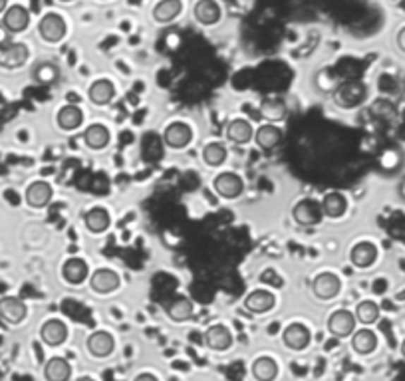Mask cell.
<instances>
[{
  "instance_id": "cell-1",
  "label": "cell",
  "mask_w": 405,
  "mask_h": 381,
  "mask_svg": "<svg viewBox=\"0 0 405 381\" xmlns=\"http://www.w3.org/2000/svg\"><path fill=\"white\" fill-rule=\"evenodd\" d=\"M365 95H368V87L358 80H350L338 85V90L334 92V102L338 107L350 109V107L360 106L365 99Z\"/></svg>"
},
{
  "instance_id": "cell-2",
  "label": "cell",
  "mask_w": 405,
  "mask_h": 381,
  "mask_svg": "<svg viewBox=\"0 0 405 381\" xmlns=\"http://www.w3.org/2000/svg\"><path fill=\"white\" fill-rule=\"evenodd\" d=\"M38 34L46 42H60L66 36V22L60 14H46L42 20L38 22Z\"/></svg>"
},
{
  "instance_id": "cell-3",
  "label": "cell",
  "mask_w": 405,
  "mask_h": 381,
  "mask_svg": "<svg viewBox=\"0 0 405 381\" xmlns=\"http://www.w3.org/2000/svg\"><path fill=\"white\" fill-rule=\"evenodd\" d=\"M292 217H294V221L302 224V226L318 224L322 219V205H318L314 199H302V201L294 205Z\"/></svg>"
},
{
  "instance_id": "cell-4",
  "label": "cell",
  "mask_w": 405,
  "mask_h": 381,
  "mask_svg": "<svg viewBox=\"0 0 405 381\" xmlns=\"http://www.w3.org/2000/svg\"><path fill=\"white\" fill-rule=\"evenodd\" d=\"M356 329V316L348 310H336L328 318V332L336 338H348Z\"/></svg>"
},
{
  "instance_id": "cell-5",
  "label": "cell",
  "mask_w": 405,
  "mask_h": 381,
  "mask_svg": "<svg viewBox=\"0 0 405 381\" xmlns=\"http://www.w3.org/2000/svg\"><path fill=\"white\" fill-rule=\"evenodd\" d=\"M213 187L217 190V195H221L224 199H236L243 195V179L235 175V173H221L217 179L213 181Z\"/></svg>"
},
{
  "instance_id": "cell-6",
  "label": "cell",
  "mask_w": 405,
  "mask_h": 381,
  "mask_svg": "<svg viewBox=\"0 0 405 381\" xmlns=\"http://www.w3.org/2000/svg\"><path fill=\"white\" fill-rule=\"evenodd\" d=\"M340 278L334 274V272H322V274L314 278L312 290H314V294L320 298V300H330V298H334L340 292Z\"/></svg>"
},
{
  "instance_id": "cell-7",
  "label": "cell",
  "mask_w": 405,
  "mask_h": 381,
  "mask_svg": "<svg viewBox=\"0 0 405 381\" xmlns=\"http://www.w3.org/2000/svg\"><path fill=\"white\" fill-rule=\"evenodd\" d=\"M30 24V12L26 11L20 4H12L4 11V18H2V26L8 32H22L26 30V26Z\"/></svg>"
},
{
  "instance_id": "cell-8",
  "label": "cell",
  "mask_w": 405,
  "mask_h": 381,
  "mask_svg": "<svg viewBox=\"0 0 405 381\" xmlns=\"http://www.w3.org/2000/svg\"><path fill=\"white\" fill-rule=\"evenodd\" d=\"M191 135V127L187 126V123H181V121H175V123L167 126L165 133H163V141L171 149H183L189 145Z\"/></svg>"
},
{
  "instance_id": "cell-9",
  "label": "cell",
  "mask_w": 405,
  "mask_h": 381,
  "mask_svg": "<svg viewBox=\"0 0 405 381\" xmlns=\"http://www.w3.org/2000/svg\"><path fill=\"white\" fill-rule=\"evenodd\" d=\"M26 304L22 302L20 298L6 296L0 298V318L8 324H20L22 320L26 318Z\"/></svg>"
},
{
  "instance_id": "cell-10",
  "label": "cell",
  "mask_w": 405,
  "mask_h": 381,
  "mask_svg": "<svg viewBox=\"0 0 405 381\" xmlns=\"http://www.w3.org/2000/svg\"><path fill=\"white\" fill-rule=\"evenodd\" d=\"M90 286H92V290H96L99 294H109V292L119 288V276L114 270L99 268L90 278Z\"/></svg>"
},
{
  "instance_id": "cell-11",
  "label": "cell",
  "mask_w": 405,
  "mask_h": 381,
  "mask_svg": "<svg viewBox=\"0 0 405 381\" xmlns=\"http://www.w3.org/2000/svg\"><path fill=\"white\" fill-rule=\"evenodd\" d=\"M40 338L48 346H60L68 338V328L62 320H48L40 328Z\"/></svg>"
},
{
  "instance_id": "cell-12",
  "label": "cell",
  "mask_w": 405,
  "mask_h": 381,
  "mask_svg": "<svg viewBox=\"0 0 405 381\" xmlns=\"http://www.w3.org/2000/svg\"><path fill=\"white\" fill-rule=\"evenodd\" d=\"M205 341H207V346L213 349V351H224V349H229L233 346V336H231L229 328H224L221 324H214V326L207 329Z\"/></svg>"
},
{
  "instance_id": "cell-13",
  "label": "cell",
  "mask_w": 405,
  "mask_h": 381,
  "mask_svg": "<svg viewBox=\"0 0 405 381\" xmlns=\"http://www.w3.org/2000/svg\"><path fill=\"white\" fill-rule=\"evenodd\" d=\"M282 339H284L286 348L300 351V349H304L310 344V332L304 324H290V326L284 329Z\"/></svg>"
},
{
  "instance_id": "cell-14",
  "label": "cell",
  "mask_w": 405,
  "mask_h": 381,
  "mask_svg": "<svg viewBox=\"0 0 405 381\" xmlns=\"http://www.w3.org/2000/svg\"><path fill=\"white\" fill-rule=\"evenodd\" d=\"M52 199V187L46 181H34L26 189V202L34 209H42Z\"/></svg>"
},
{
  "instance_id": "cell-15",
  "label": "cell",
  "mask_w": 405,
  "mask_h": 381,
  "mask_svg": "<svg viewBox=\"0 0 405 381\" xmlns=\"http://www.w3.org/2000/svg\"><path fill=\"white\" fill-rule=\"evenodd\" d=\"M85 346H87V351L92 353V356H96V358H106L109 356L111 351H114V338H111V334H107V332H96V334H92L87 341H85Z\"/></svg>"
},
{
  "instance_id": "cell-16",
  "label": "cell",
  "mask_w": 405,
  "mask_h": 381,
  "mask_svg": "<svg viewBox=\"0 0 405 381\" xmlns=\"http://www.w3.org/2000/svg\"><path fill=\"white\" fill-rule=\"evenodd\" d=\"M28 48L24 44H11L0 52V66L4 68H20L28 60Z\"/></svg>"
},
{
  "instance_id": "cell-17",
  "label": "cell",
  "mask_w": 405,
  "mask_h": 381,
  "mask_svg": "<svg viewBox=\"0 0 405 381\" xmlns=\"http://www.w3.org/2000/svg\"><path fill=\"white\" fill-rule=\"evenodd\" d=\"M350 258H352L353 266L370 268L377 260V248H375V244L363 241V243H358L353 246L352 253H350Z\"/></svg>"
},
{
  "instance_id": "cell-18",
  "label": "cell",
  "mask_w": 405,
  "mask_h": 381,
  "mask_svg": "<svg viewBox=\"0 0 405 381\" xmlns=\"http://www.w3.org/2000/svg\"><path fill=\"white\" fill-rule=\"evenodd\" d=\"M221 6L214 2V0H199L195 4V18L205 24V26H211L221 20Z\"/></svg>"
},
{
  "instance_id": "cell-19",
  "label": "cell",
  "mask_w": 405,
  "mask_h": 381,
  "mask_svg": "<svg viewBox=\"0 0 405 381\" xmlns=\"http://www.w3.org/2000/svg\"><path fill=\"white\" fill-rule=\"evenodd\" d=\"M245 306L248 312H255V314L268 312L270 308L274 306V294L268 292V290H255L245 298Z\"/></svg>"
},
{
  "instance_id": "cell-20",
  "label": "cell",
  "mask_w": 405,
  "mask_h": 381,
  "mask_svg": "<svg viewBox=\"0 0 405 381\" xmlns=\"http://www.w3.org/2000/svg\"><path fill=\"white\" fill-rule=\"evenodd\" d=\"M226 139L235 145H245L253 139V127L246 119H233L226 127Z\"/></svg>"
},
{
  "instance_id": "cell-21",
  "label": "cell",
  "mask_w": 405,
  "mask_h": 381,
  "mask_svg": "<svg viewBox=\"0 0 405 381\" xmlns=\"http://www.w3.org/2000/svg\"><path fill=\"white\" fill-rule=\"evenodd\" d=\"M87 95H90V99H92L96 106H106V104H109V102L114 99L116 87H114V84H111L109 80H96L94 84L90 85Z\"/></svg>"
},
{
  "instance_id": "cell-22",
  "label": "cell",
  "mask_w": 405,
  "mask_h": 381,
  "mask_svg": "<svg viewBox=\"0 0 405 381\" xmlns=\"http://www.w3.org/2000/svg\"><path fill=\"white\" fill-rule=\"evenodd\" d=\"M87 272H90V268L82 258H68L62 266V274L70 284H82L87 278Z\"/></svg>"
},
{
  "instance_id": "cell-23",
  "label": "cell",
  "mask_w": 405,
  "mask_h": 381,
  "mask_svg": "<svg viewBox=\"0 0 405 381\" xmlns=\"http://www.w3.org/2000/svg\"><path fill=\"white\" fill-rule=\"evenodd\" d=\"M181 0H161V2L155 4V8H153V20L165 24V22L175 20V18L181 14Z\"/></svg>"
},
{
  "instance_id": "cell-24",
  "label": "cell",
  "mask_w": 405,
  "mask_h": 381,
  "mask_svg": "<svg viewBox=\"0 0 405 381\" xmlns=\"http://www.w3.org/2000/svg\"><path fill=\"white\" fill-rule=\"evenodd\" d=\"M348 209V201H346V197L338 193V190H334V193H328L326 197H324V201H322V212L326 214V217H330V219H340L341 214L346 212Z\"/></svg>"
},
{
  "instance_id": "cell-25",
  "label": "cell",
  "mask_w": 405,
  "mask_h": 381,
  "mask_svg": "<svg viewBox=\"0 0 405 381\" xmlns=\"http://www.w3.org/2000/svg\"><path fill=\"white\" fill-rule=\"evenodd\" d=\"M44 375L48 381H68L72 375V368L64 358H52L44 368Z\"/></svg>"
},
{
  "instance_id": "cell-26",
  "label": "cell",
  "mask_w": 405,
  "mask_h": 381,
  "mask_svg": "<svg viewBox=\"0 0 405 381\" xmlns=\"http://www.w3.org/2000/svg\"><path fill=\"white\" fill-rule=\"evenodd\" d=\"M256 143H258V147L260 149H267V151H270V149L278 147V143L282 141V129L277 126H262L258 131H256Z\"/></svg>"
},
{
  "instance_id": "cell-27",
  "label": "cell",
  "mask_w": 405,
  "mask_h": 381,
  "mask_svg": "<svg viewBox=\"0 0 405 381\" xmlns=\"http://www.w3.org/2000/svg\"><path fill=\"white\" fill-rule=\"evenodd\" d=\"M84 114L78 106H64L58 111V127L64 131H74L75 127L82 126Z\"/></svg>"
},
{
  "instance_id": "cell-28",
  "label": "cell",
  "mask_w": 405,
  "mask_h": 381,
  "mask_svg": "<svg viewBox=\"0 0 405 381\" xmlns=\"http://www.w3.org/2000/svg\"><path fill=\"white\" fill-rule=\"evenodd\" d=\"M109 212L106 209H102V207H96V209H92V211L85 212L84 222L85 226H87V231L90 233H104L107 231V226H109Z\"/></svg>"
},
{
  "instance_id": "cell-29",
  "label": "cell",
  "mask_w": 405,
  "mask_h": 381,
  "mask_svg": "<svg viewBox=\"0 0 405 381\" xmlns=\"http://www.w3.org/2000/svg\"><path fill=\"white\" fill-rule=\"evenodd\" d=\"M352 348L360 356H368L377 348V336L373 334L372 329H360L352 336Z\"/></svg>"
},
{
  "instance_id": "cell-30",
  "label": "cell",
  "mask_w": 405,
  "mask_h": 381,
  "mask_svg": "<svg viewBox=\"0 0 405 381\" xmlns=\"http://www.w3.org/2000/svg\"><path fill=\"white\" fill-rule=\"evenodd\" d=\"M84 141L90 149H104L109 143V131L102 123H94L84 131Z\"/></svg>"
},
{
  "instance_id": "cell-31",
  "label": "cell",
  "mask_w": 405,
  "mask_h": 381,
  "mask_svg": "<svg viewBox=\"0 0 405 381\" xmlns=\"http://www.w3.org/2000/svg\"><path fill=\"white\" fill-rule=\"evenodd\" d=\"M253 375L256 381H274L278 375V365L272 358H258L253 363Z\"/></svg>"
},
{
  "instance_id": "cell-32",
  "label": "cell",
  "mask_w": 405,
  "mask_h": 381,
  "mask_svg": "<svg viewBox=\"0 0 405 381\" xmlns=\"http://www.w3.org/2000/svg\"><path fill=\"white\" fill-rule=\"evenodd\" d=\"M167 316L173 322H187L193 316V302L189 298H177L169 308H167Z\"/></svg>"
},
{
  "instance_id": "cell-33",
  "label": "cell",
  "mask_w": 405,
  "mask_h": 381,
  "mask_svg": "<svg viewBox=\"0 0 405 381\" xmlns=\"http://www.w3.org/2000/svg\"><path fill=\"white\" fill-rule=\"evenodd\" d=\"M260 114L270 119V121H280L286 117V104L282 99H277V97H270V99H265L260 104Z\"/></svg>"
},
{
  "instance_id": "cell-34",
  "label": "cell",
  "mask_w": 405,
  "mask_h": 381,
  "mask_svg": "<svg viewBox=\"0 0 405 381\" xmlns=\"http://www.w3.org/2000/svg\"><path fill=\"white\" fill-rule=\"evenodd\" d=\"M353 316H356L358 322H362L365 326H370V324H375V322H377V318H380V308H377V304L372 302V300H363V302L358 304Z\"/></svg>"
},
{
  "instance_id": "cell-35",
  "label": "cell",
  "mask_w": 405,
  "mask_h": 381,
  "mask_svg": "<svg viewBox=\"0 0 405 381\" xmlns=\"http://www.w3.org/2000/svg\"><path fill=\"white\" fill-rule=\"evenodd\" d=\"M202 159H205V163L207 165H211V167H219V165H223L224 159H226V149H224L223 143H207L205 149H202Z\"/></svg>"
},
{
  "instance_id": "cell-36",
  "label": "cell",
  "mask_w": 405,
  "mask_h": 381,
  "mask_svg": "<svg viewBox=\"0 0 405 381\" xmlns=\"http://www.w3.org/2000/svg\"><path fill=\"white\" fill-rule=\"evenodd\" d=\"M58 75H60V70L50 62L40 64V66L36 68V72H34V78H36L40 84H54V82L58 80Z\"/></svg>"
},
{
  "instance_id": "cell-37",
  "label": "cell",
  "mask_w": 405,
  "mask_h": 381,
  "mask_svg": "<svg viewBox=\"0 0 405 381\" xmlns=\"http://www.w3.org/2000/svg\"><path fill=\"white\" fill-rule=\"evenodd\" d=\"M143 155L145 159H150L151 161H159L163 157V149H161V139L157 135H147L145 138V143H143Z\"/></svg>"
},
{
  "instance_id": "cell-38",
  "label": "cell",
  "mask_w": 405,
  "mask_h": 381,
  "mask_svg": "<svg viewBox=\"0 0 405 381\" xmlns=\"http://www.w3.org/2000/svg\"><path fill=\"white\" fill-rule=\"evenodd\" d=\"M373 116L382 117V119H389V117H394L395 114V107L392 102H387V99H377L375 104L372 106Z\"/></svg>"
},
{
  "instance_id": "cell-39",
  "label": "cell",
  "mask_w": 405,
  "mask_h": 381,
  "mask_svg": "<svg viewBox=\"0 0 405 381\" xmlns=\"http://www.w3.org/2000/svg\"><path fill=\"white\" fill-rule=\"evenodd\" d=\"M395 42H397V48L405 54V26L397 32V40H395Z\"/></svg>"
},
{
  "instance_id": "cell-40",
  "label": "cell",
  "mask_w": 405,
  "mask_h": 381,
  "mask_svg": "<svg viewBox=\"0 0 405 381\" xmlns=\"http://www.w3.org/2000/svg\"><path fill=\"white\" fill-rule=\"evenodd\" d=\"M133 381H159L155 375H151V373H141V375H138Z\"/></svg>"
},
{
  "instance_id": "cell-41",
  "label": "cell",
  "mask_w": 405,
  "mask_h": 381,
  "mask_svg": "<svg viewBox=\"0 0 405 381\" xmlns=\"http://www.w3.org/2000/svg\"><path fill=\"white\" fill-rule=\"evenodd\" d=\"M6 4H8V0H0V12L6 11Z\"/></svg>"
},
{
  "instance_id": "cell-42",
  "label": "cell",
  "mask_w": 405,
  "mask_h": 381,
  "mask_svg": "<svg viewBox=\"0 0 405 381\" xmlns=\"http://www.w3.org/2000/svg\"><path fill=\"white\" fill-rule=\"evenodd\" d=\"M399 193H401V197H404V199H405V181H404V183H401V187H399Z\"/></svg>"
},
{
  "instance_id": "cell-43",
  "label": "cell",
  "mask_w": 405,
  "mask_h": 381,
  "mask_svg": "<svg viewBox=\"0 0 405 381\" xmlns=\"http://www.w3.org/2000/svg\"><path fill=\"white\" fill-rule=\"evenodd\" d=\"M401 356H404V358H405V339H404V341H401Z\"/></svg>"
},
{
  "instance_id": "cell-44",
  "label": "cell",
  "mask_w": 405,
  "mask_h": 381,
  "mask_svg": "<svg viewBox=\"0 0 405 381\" xmlns=\"http://www.w3.org/2000/svg\"><path fill=\"white\" fill-rule=\"evenodd\" d=\"M78 381H94V380H90V377H80Z\"/></svg>"
},
{
  "instance_id": "cell-45",
  "label": "cell",
  "mask_w": 405,
  "mask_h": 381,
  "mask_svg": "<svg viewBox=\"0 0 405 381\" xmlns=\"http://www.w3.org/2000/svg\"><path fill=\"white\" fill-rule=\"evenodd\" d=\"M60 2H72V0H60Z\"/></svg>"
}]
</instances>
